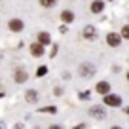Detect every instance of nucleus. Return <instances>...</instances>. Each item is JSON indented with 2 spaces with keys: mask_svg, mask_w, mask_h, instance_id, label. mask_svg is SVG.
Returning a JSON list of instances; mask_svg holds the SVG:
<instances>
[{
  "mask_svg": "<svg viewBox=\"0 0 129 129\" xmlns=\"http://www.w3.org/2000/svg\"><path fill=\"white\" fill-rule=\"evenodd\" d=\"M106 42H108V46L116 48V46H120L121 36H120V34H116V32H108V34H106Z\"/></svg>",
  "mask_w": 129,
  "mask_h": 129,
  "instance_id": "1",
  "label": "nucleus"
},
{
  "mask_svg": "<svg viewBox=\"0 0 129 129\" xmlns=\"http://www.w3.org/2000/svg\"><path fill=\"white\" fill-rule=\"evenodd\" d=\"M105 105H108V106H120L121 105V99L118 95H108V93H106V95H105Z\"/></svg>",
  "mask_w": 129,
  "mask_h": 129,
  "instance_id": "2",
  "label": "nucleus"
},
{
  "mask_svg": "<svg viewBox=\"0 0 129 129\" xmlns=\"http://www.w3.org/2000/svg\"><path fill=\"white\" fill-rule=\"evenodd\" d=\"M30 53H32L34 57H42V55H44V46H42L40 42L32 44V46H30Z\"/></svg>",
  "mask_w": 129,
  "mask_h": 129,
  "instance_id": "3",
  "label": "nucleus"
},
{
  "mask_svg": "<svg viewBox=\"0 0 129 129\" xmlns=\"http://www.w3.org/2000/svg\"><path fill=\"white\" fill-rule=\"evenodd\" d=\"M8 27H10V30L19 32V30H23V21H21V19H12L8 23Z\"/></svg>",
  "mask_w": 129,
  "mask_h": 129,
  "instance_id": "4",
  "label": "nucleus"
},
{
  "mask_svg": "<svg viewBox=\"0 0 129 129\" xmlns=\"http://www.w3.org/2000/svg\"><path fill=\"white\" fill-rule=\"evenodd\" d=\"M97 91L101 93V95L110 93V84H108V82H99V84H97Z\"/></svg>",
  "mask_w": 129,
  "mask_h": 129,
  "instance_id": "5",
  "label": "nucleus"
},
{
  "mask_svg": "<svg viewBox=\"0 0 129 129\" xmlns=\"http://www.w3.org/2000/svg\"><path fill=\"white\" fill-rule=\"evenodd\" d=\"M27 78H28V74L25 72V70H17V72L13 74V80H15L17 84H23V82H27Z\"/></svg>",
  "mask_w": 129,
  "mask_h": 129,
  "instance_id": "6",
  "label": "nucleus"
},
{
  "mask_svg": "<svg viewBox=\"0 0 129 129\" xmlns=\"http://www.w3.org/2000/svg\"><path fill=\"white\" fill-rule=\"evenodd\" d=\"M80 70H82V76H91V74H95V69H93L91 64H82Z\"/></svg>",
  "mask_w": 129,
  "mask_h": 129,
  "instance_id": "7",
  "label": "nucleus"
},
{
  "mask_svg": "<svg viewBox=\"0 0 129 129\" xmlns=\"http://www.w3.org/2000/svg\"><path fill=\"white\" fill-rule=\"evenodd\" d=\"M103 8H105V4H103L101 0H95V2L91 4V12H93V13H99V12H103Z\"/></svg>",
  "mask_w": 129,
  "mask_h": 129,
  "instance_id": "8",
  "label": "nucleus"
},
{
  "mask_svg": "<svg viewBox=\"0 0 129 129\" xmlns=\"http://www.w3.org/2000/svg\"><path fill=\"white\" fill-rule=\"evenodd\" d=\"M91 114L97 118V120H105V110H103V108H99V106L91 108Z\"/></svg>",
  "mask_w": 129,
  "mask_h": 129,
  "instance_id": "9",
  "label": "nucleus"
},
{
  "mask_svg": "<svg viewBox=\"0 0 129 129\" xmlns=\"http://www.w3.org/2000/svg\"><path fill=\"white\" fill-rule=\"evenodd\" d=\"M38 42H40L42 46H46V44H49V42H51V38H49L48 32H40V34H38Z\"/></svg>",
  "mask_w": 129,
  "mask_h": 129,
  "instance_id": "10",
  "label": "nucleus"
},
{
  "mask_svg": "<svg viewBox=\"0 0 129 129\" xmlns=\"http://www.w3.org/2000/svg\"><path fill=\"white\" fill-rule=\"evenodd\" d=\"M61 19H63L64 23H70V21L74 19V13H72V12H69V10H64V12L61 13Z\"/></svg>",
  "mask_w": 129,
  "mask_h": 129,
  "instance_id": "11",
  "label": "nucleus"
},
{
  "mask_svg": "<svg viewBox=\"0 0 129 129\" xmlns=\"http://www.w3.org/2000/svg\"><path fill=\"white\" fill-rule=\"evenodd\" d=\"M95 34H97V30H95L93 27H85V28H84V36H85V38H93Z\"/></svg>",
  "mask_w": 129,
  "mask_h": 129,
  "instance_id": "12",
  "label": "nucleus"
},
{
  "mask_svg": "<svg viewBox=\"0 0 129 129\" xmlns=\"http://www.w3.org/2000/svg\"><path fill=\"white\" fill-rule=\"evenodd\" d=\"M25 97H27V101H28V103H34V101L38 99L36 91H27V95H25Z\"/></svg>",
  "mask_w": 129,
  "mask_h": 129,
  "instance_id": "13",
  "label": "nucleus"
},
{
  "mask_svg": "<svg viewBox=\"0 0 129 129\" xmlns=\"http://www.w3.org/2000/svg\"><path fill=\"white\" fill-rule=\"evenodd\" d=\"M57 0H40V4L44 6V8H51V6H55Z\"/></svg>",
  "mask_w": 129,
  "mask_h": 129,
  "instance_id": "14",
  "label": "nucleus"
},
{
  "mask_svg": "<svg viewBox=\"0 0 129 129\" xmlns=\"http://www.w3.org/2000/svg\"><path fill=\"white\" fill-rule=\"evenodd\" d=\"M121 36H123V38H129V25L121 28Z\"/></svg>",
  "mask_w": 129,
  "mask_h": 129,
  "instance_id": "15",
  "label": "nucleus"
},
{
  "mask_svg": "<svg viewBox=\"0 0 129 129\" xmlns=\"http://www.w3.org/2000/svg\"><path fill=\"white\" fill-rule=\"evenodd\" d=\"M46 72H48V69H46V67H40V69H38V72H36V74H38V76H44Z\"/></svg>",
  "mask_w": 129,
  "mask_h": 129,
  "instance_id": "16",
  "label": "nucleus"
},
{
  "mask_svg": "<svg viewBox=\"0 0 129 129\" xmlns=\"http://www.w3.org/2000/svg\"><path fill=\"white\" fill-rule=\"evenodd\" d=\"M42 112H55V108H53V106H49V108H42Z\"/></svg>",
  "mask_w": 129,
  "mask_h": 129,
  "instance_id": "17",
  "label": "nucleus"
},
{
  "mask_svg": "<svg viewBox=\"0 0 129 129\" xmlns=\"http://www.w3.org/2000/svg\"><path fill=\"white\" fill-rule=\"evenodd\" d=\"M127 80H129V72H127Z\"/></svg>",
  "mask_w": 129,
  "mask_h": 129,
  "instance_id": "18",
  "label": "nucleus"
}]
</instances>
